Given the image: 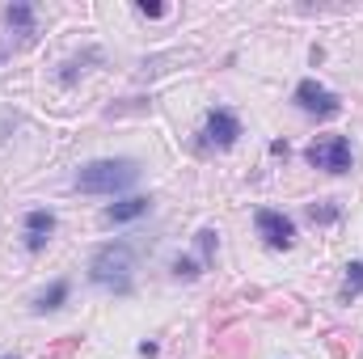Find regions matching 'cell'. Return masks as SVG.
<instances>
[{"instance_id":"obj_1","label":"cell","mask_w":363,"mask_h":359,"mask_svg":"<svg viewBox=\"0 0 363 359\" xmlns=\"http://www.w3.org/2000/svg\"><path fill=\"white\" fill-rule=\"evenodd\" d=\"M131 267H135L131 245H127V241H110V245H101V250L93 254L89 279L97 287H106V292L127 296V292H131Z\"/></svg>"},{"instance_id":"obj_2","label":"cell","mask_w":363,"mask_h":359,"mask_svg":"<svg viewBox=\"0 0 363 359\" xmlns=\"http://www.w3.org/2000/svg\"><path fill=\"white\" fill-rule=\"evenodd\" d=\"M135 178H140L135 161L110 157V161H93V165H85V170L77 174V190H85V194H114V190H127Z\"/></svg>"},{"instance_id":"obj_3","label":"cell","mask_w":363,"mask_h":359,"mask_svg":"<svg viewBox=\"0 0 363 359\" xmlns=\"http://www.w3.org/2000/svg\"><path fill=\"white\" fill-rule=\"evenodd\" d=\"M304 161L313 170H325V174H347L351 170V144H347V136H317L304 148Z\"/></svg>"},{"instance_id":"obj_4","label":"cell","mask_w":363,"mask_h":359,"mask_svg":"<svg viewBox=\"0 0 363 359\" xmlns=\"http://www.w3.org/2000/svg\"><path fill=\"white\" fill-rule=\"evenodd\" d=\"M296 106H300L304 114H317V118H334V114L342 110L338 93H330L325 85H317V81H300V85H296Z\"/></svg>"},{"instance_id":"obj_5","label":"cell","mask_w":363,"mask_h":359,"mask_svg":"<svg viewBox=\"0 0 363 359\" xmlns=\"http://www.w3.org/2000/svg\"><path fill=\"white\" fill-rule=\"evenodd\" d=\"M254 224H258V237H262L271 250H291V241H296V224H291L283 211L262 207V211L254 216Z\"/></svg>"},{"instance_id":"obj_6","label":"cell","mask_w":363,"mask_h":359,"mask_svg":"<svg viewBox=\"0 0 363 359\" xmlns=\"http://www.w3.org/2000/svg\"><path fill=\"white\" fill-rule=\"evenodd\" d=\"M203 136H207V144H211V148H233V144H237V136H241V123H237V114H233V110H211V114H207Z\"/></svg>"},{"instance_id":"obj_7","label":"cell","mask_w":363,"mask_h":359,"mask_svg":"<svg viewBox=\"0 0 363 359\" xmlns=\"http://www.w3.org/2000/svg\"><path fill=\"white\" fill-rule=\"evenodd\" d=\"M51 233H55V216H51V211L38 207V211L26 216V250H30V254H38V250L51 241Z\"/></svg>"},{"instance_id":"obj_8","label":"cell","mask_w":363,"mask_h":359,"mask_svg":"<svg viewBox=\"0 0 363 359\" xmlns=\"http://www.w3.org/2000/svg\"><path fill=\"white\" fill-rule=\"evenodd\" d=\"M148 199H123V203H110L106 211H101V220L106 224H127V220H140V216H148Z\"/></svg>"},{"instance_id":"obj_9","label":"cell","mask_w":363,"mask_h":359,"mask_svg":"<svg viewBox=\"0 0 363 359\" xmlns=\"http://www.w3.org/2000/svg\"><path fill=\"white\" fill-rule=\"evenodd\" d=\"M4 26H9L13 34L30 38V34H34V4H21V0L9 4V9H4Z\"/></svg>"},{"instance_id":"obj_10","label":"cell","mask_w":363,"mask_h":359,"mask_svg":"<svg viewBox=\"0 0 363 359\" xmlns=\"http://www.w3.org/2000/svg\"><path fill=\"white\" fill-rule=\"evenodd\" d=\"M68 292H72V287H68V279L51 283V287H47V292H43V296L34 300V313H51V309H60V304L68 300Z\"/></svg>"},{"instance_id":"obj_11","label":"cell","mask_w":363,"mask_h":359,"mask_svg":"<svg viewBox=\"0 0 363 359\" xmlns=\"http://www.w3.org/2000/svg\"><path fill=\"white\" fill-rule=\"evenodd\" d=\"M355 296H363V263H351L342 279V300H355Z\"/></svg>"},{"instance_id":"obj_12","label":"cell","mask_w":363,"mask_h":359,"mask_svg":"<svg viewBox=\"0 0 363 359\" xmlns=\"http://www.w3.org/2000/svg\"><path fill=\"white\" fill-rule=\"evenodd\" d=\"M308 220H313V224H317V220L330 224V220H338V207H330V203H325V207H308Z\"/></svg>"},{"instance_id":"obj_13","label":"cell","mask_w":363,"mask_h":359,"mask_svg":"<svg viewBox=\"0 0 363 359\" xmlns=\"http://www.w3.org/2000/svg\"><path fill=\"white\" fill-rule=\"evenodd\" d=\"M199 250H203V258L216 254V228H203V233H199Z\"/></svg>"},{"instance_id":"obj_14","label":"cell","mask_w":363,"mask_h":359,"mask_svg":"<svg viewBox=\"0 0 363 359\" xmlns=\"http://www.w3.org/2000/svg\"><path fill=\"white\" fill-rule=\"evenodd\" d=\"M135 13H140V17H165V4H148V0H144V4H135Z\"/></svg>"},{"instance_id":"obj_15","label":"cell","mask_w":363,"mask_h":359,"mask_svg":"<svg viewBox=\"0 0 363 359\" xmlns=\"http://www.w3.org/2000/svg\"><path fill=\"white\" fill-rule=\"evenodd\" d=\"M174 270H178V275H186V279H194V275H199V267H194L190 258H178V263H174Z\"/></svg>"},{"instance_id":"obj_16","label":"cell","mask_w":363,"mask_h":359,"mask_svg":"<svg viewBox=\"0 0 363 359\" xmlns=\"http://www.w3.org/2000/svg\"><path fill=\"white\" fill-rule=\"evenodd\" d=\"M9 359H17V355H9Z\"/></svg>"}]
</instances>
